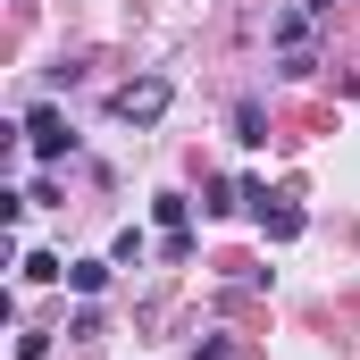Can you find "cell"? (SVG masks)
Masks as SVG:
<instances>
[{
    "mask_svg": "<svg viewBox=\"0 0 360 360\" xmlns=\"http://www.w3.org/2000/svg\"><path fill=\"white\" fill-rule=\"evenodd\" d=\"M68 285H76V293H101V285H109V260H76Z\"/></svg>",
    "mask_w": 360,
    "mask_h": 360,
    "instance_id": "cell-7",
    "label": "cell"
},
{
    "mask_svg": "<svg viewBox=\"0 0 360 360\" xmlns=\"http://www.w3.org/2000/svg\"><path fill=\"white\" fill-rule=\"evenodd\" d=\"M260 226H269V243H293V235H302V226H310V218H302V210H293V201H260Z\"/></svg>",
    "mask_w": 360,
    "mask_h": 360,
    "instance_id": "cell-3",
    "label": "cell"
},
{
    "mask_svg": "<svg viewBox=\"0 0 360 360\" xmlns=\"http://www.w3.org/2000/svg\"><path fill=\"white\" fill-rule=\"evenodd\" d=\"M151 210H160V226H168V235H184V218H193V201H184V193H160Z\"/></svg>",
    "mask_w": 360,
    "mask_h": 360,
    "instance_id": "cell-5",
    "label": "cell"
},
{
    "mask_svg": "<svg viewBox=\"0 0 360 360\" xmlns=\"http://www.w3.org/2000/svg\"><path fill=\"white\" fill-rule=\"evenodd\" d=\"M51 276H68L59 252H25V285H51Z\"/></svg>",
    "mask_w": 360,
    "mask_h": 360,
    "instance_id": "cell-6",
    "label": "cell"
},
{
    "mask_svg": "<svg viewBox=\"0 0 360 360\" xmlns=\"http://www.w3.org/2000/svg\"><path fill=\"white\" fill-rule=\"evenodd\" d=\"M109 109H117L126 126H151V117H168V84H160V76H143V84H126V92H117Z\"/></svg>",
    "mask_w": 360,
    "mask_h": 360,
    "instance_id": "cell-1",
    "label": "cell"
},
{
    "mask_svg": "<svg viewBox=\"0 0 360 360\" xmlns=\"http://www.w3.org/2000/svg\"><path fill=\"white\" fill-rule=\"evenodd\" d=\"M25 143H34V160H59V151H68V117H59V109H34V117H25Z\"/></svg>",
    "mask_w": 360,
    "mask_h": 360,
    "instance_id": "cell-2",
    "label": "cell"
},
{
    "mask_svg": "<svg viewBox=\"0 0 360 360\" xmlns=\"http://www.w3.org/2000/svg\"><path fill=\"white\" fill-rule=\"evenodd\" d=\"M260 126H269V109H260V101H235V143H269Z\"/></svg>",
    "mask_w": 360,
    "mask_h": 360,
    "instance_id": "cell-4",
    "label": "cell"
}]
</instances>
